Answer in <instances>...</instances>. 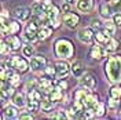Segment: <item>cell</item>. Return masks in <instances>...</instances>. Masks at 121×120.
<instances>
[{
  "label": "cell",
  "instance_id": "6da1fadb",
  "mask_svg": "<svg viewBox=\"0 0 121 120\" xmlns=\"http://www.w3.org/2000/svg\"><path fill=\"white\" fill-rule=\"evenodd\" d=\"M105 72L113 83L121 82V57H112L105 64Z\"/></svg>",
  "mask_w": 121,
  "mask_h": 120
},
{
  "label": "cell",
  "instance_id": "7a4b0ae2",
  "mask_svg": "<svg viewBox=\"0 0 121 120\" xmlns=\"http://www.w3.org/2000/svg\"><path fill=\"white\" fill-rule=\"evenodd\" d=\"M74 98H76V101L81 102L85 108H90V109H92V108L99 102L98 101V95H96L95 92H91L90 90H78V91H76Z\"/></svg>",
  "mask_w": 121,
  "mask_h": 120
},
{
  "label": "cell",
  "instance_id": "3957f363",
  "mask_svg": "<svg viewBox=\"0 0 121 120\" xmlns=\"http://www.w3.org/2000/svg\"><path fill=\"white\" fill-rule=\"evenodd\" d=\"M55 54L56 57L66 60L73 55V44L68 39H59L55 42Z\"/></svg>",
  "mask_w": 121,
  "mask_h": 120
},
{
  "label": "cell",
  "instance_id": "277c9868",
  "mask_svg": "<svg viewBox=\"0 0 121 120\" xmlns=\"http://www.w3.org/2000/svg\"><path fill=\"white\" fill-rule=\"evenodd\" d=\"M7 64L8 66H11L14 69L15 72H18V73H25V72H28V69H29L30 64H28V61L25 60L23 57H10L7 60Z\"/></svg>",
  "mask_w": 121,
  "mask_h": 120
},
{
  "label": "cell",
  "instance_id": "5b68a950",
  "mask_svg": "<svg viewBox=\"0 0 121 120\" xmlns=\"http://www.w3.org/2000/svg\"><path fill=\"white\" fill-rule=\"evenodd\" d=\"M47 17H48V22H47L48 26H51L52 29H56V28L60 26V22H62L63 17H62L60 10L56 6H52V8L47 13Z\"/></svg>",
  "mask_w": 121,
  "mask_h": 120
},
{
  "label": "cell",
  "instance_id": "8992f818",
  "mask_svg": "<svg viewBox=\"0 0 121 120\" xmlns=\"http://www.w3.org/2000/svg\"><path fill=\"white\" fill-rule=\"evenodd\" d=\"M39 29H40V25L36 22V19L35 21H30L26 25V28H25V39L28 42H30V43H35L36 40H39V37H37Z\"/></svg>",
  "mask_w": 121,
  "mask_h": 120
},
{
  "label": "cell",
  "instance_id": "52a82bcc",
  "mask_svg": "<svg viewBox=\"0 0 121 120\" xmlns=\"http://www.w3.org/2000/svg\"><path fill=\"white\" fill-rule=\"evenodd\" d=\"M30 69L33 72H40V70H44V68L47 66V58L41 54H37V55H33L30 58Z\"/></svg>",
  "mask_w": 121,
  "mask_h": 120
},
{
  "label": "cell",
  "instance_id": "ba28073f",
  "mask_svg": "<svg viewBox=\"0 0 121 120\" xmlns=\"http://www.w3.org/2000/svg\"><path fill=\"white\" fill-rule=\"evenodd\" d=\"M37 82H39V88L41 90V92L44 95H48L55 87L52 84V79H50V77H40V79H37Z\"/></svg>",
  "mask_w": 121,
  "mask_h": 120
},
{
  "label": "cell",
  "instance_id": "9c48e42d",
  "mask_svg": "<svg viewBox=\"0 0 121 120\" xmlns=\"http://www.w3.org/2000/svg\"><path fill=\"white\" fill-rule=\"evenodd\" d=\"M63 22H65V25L68 26V28H70V29H74V28H77V25H78V22H80V17L76 14V13H65L63 14Z\"/></svg>",
  "mask_w": 121,
  "mask_h": 120
},
{
  "label": "cell",
  "instance_id": "30bf717a",
  "mask_svg": "<svg viewBox=\"0 0 121 120\" xmlns=\"http://www.w3.org/2000/svg\"><path fill=\"white\" fill-rule=\"evenodd\" d=\"M77 37H78V40H80L81 43L90 44L91 42L95 39V35H94V32H92V28H83V29L78 30Z\"/></svg>",
  "mask_w": 121,
  "mask_h": 120
},
{
  "label": "cell",
  "instance_id": "8fae6325",
  "mask_svg": "<svg viewBox=\"0 0 121 120\" xmlns=\"http://www.w3.org/2000/svg\"><path fill=\"white\" fill-rule=\"evenodd\" d=\"M14 14H15V17H17V18H18L21 22H26V21H29L30 15H33V14H32V8L23 7V6L15 7Z\"/></svg>",
  "mask_w": 121,
  "mask_h": 120
},
{
  "label": "cell",
  "instance_id": "7c38bea8",
  "mask_svg": "<svg viewBox=\"0 0 121 120\" xmlns=\"http://www.w3.org/2000/svg\"><path fill=\"white\" fill-rule=\"evenodd\" d=\"M106 54H107V50H106L105 46H102V44L92 46V48H91V51H90L91 58H92V60H96V61L103 60Z\"/></svg>",
  "mask_w": 121,
  "mask_h": 120
},
{
  "label": "cell",
  "instance_id": "4fadbf2b",
  "mask_svg": "<svg viewBox=\"0 0 121 120\" xmlns=\"http://www.w3.org/2000/svg\"><path fill=\"white\" fill-rule=\"evenodd\" d=\"M47 97L50 98L51 101H54V102H66V94H65V90H62V88L58 87V86H55L54 90L51 91Z\"/></svg>",
  "mask_w": 121,
  "mask_h": 120
},
{
  "label": "cell",
  "instance_id": "5bb4252c",
  "mask_svg": "<svg viewBox=\"0 0 121 120\" xmlns=\"http://www.w3.org/2000/svg\"><path fill=\"white\" fill-rule=\"evenodd\" d=\"M55 70H56V79H63V77H66L69 75L70 66L65 61H58L55 64Z\"/></svg>",
  "mask_w": 121,
  "mask_h": 120
},
{
  "label": "cell",
  "instance_id": "9a60e30c",
  "mask_svg": "<svg viewBox=\"0 0 121 120\" xmlns=\"http://www.w3.org/2000/svg\"><path fill=\"white\" fill-rule=\"evenodd\" d=\"M80 84L85 88H94L95 87V77L90 72H84V75L80 77Z\"/></svg>",
  "mask_w": 121,
  "mask_h": 120
},
{
  "label": "cell",
  "instance_id": "2e32d148",
  "mask_svg": "<svg viewBox=\"0 0 121 120\" xmlns=\"http://www.w3.org/2000/svg\"><path fill=\"white\" fill-rule=\"evenodd\" d=\"M76 4H77L78 11L87 14V13H90L91 10H92V7H94V0H78Z\"/></svg>",
  "mask_w": 121,
  "mask_h": 120
},
{
  "label": "cell",
  "instance_id": "e0dca14e",
  "mask_svg": "<svg viewBox=\"0 0 121 120\" xmlns=\"http://www.w3.org/2000/svg\"><path fill=\"white\" fill-rule=\"evenodd\" d=\"M70 72L73 73L74 77H81L84 75V65L81 61H74L73 64H72V66H70Z\"/></svg>",
  "mask_w": 121,
  "mask_h": 120
},
{
  "label": "cell",
  "instance_id": "ac0fdd59",
  "mask_svg": "<svg viewBox=\"0 0 121 120\" xmlns=\"http://www.w3.org/2000/svg\"><path fill=\"white\" fill-rule=\"evenodd\" d=\"M51 35H52V28L48 26V25H43V26H40V29H39V32H37V37H39L40 42L47 40Z\"/></svg>",
  "mask_w": 121,
  "mask_h": 120
},
{
  "label": "cell",
  "instance_id": "d6986e66",
  "mask_svg": "<svg viewBox=\"0 0 121 120\" xmlns=\"http://www.w3.org/2000/svg\"><path fill=\"white\" fill-rule=\"evenodd\" d=\"M6 42L8 43L10 46V48H11V51H18L19 50V47H21V40L18 36H15V35H10L6 37Z\"/></svg>",
  "mask_w": 121,
  "mask_h": 120
},
{
  "label": "cell",
  "instance_id": "ffe728a7",
  "mask_svg": "<svg viewBox=\"0 0 121 120\" xmlns=\"http://www.w3.org/2000/svg\"><path fill=\"white\" fill-rule=\"evenodd\" d=\"M110 37H112V36L106 35L103 30H96V33H95V40H96V43H98V44H102V46L107 44V42L110 40Z\"/></svg>",
  "mask_w": 121,
  "mask_h": 120
},
{
  "label": "cell",
  "instance_id": "44dd1931",
  "mask_svg": "<svg viewBox=\"0 0 121 120\" xmlns=\"http://www.w3.org/2000/svg\"><path fill=\"white\" fill-rule=\"evenodd\" d=\"M54 106H55V102L51 101L50 98H44V99H41V111H43L44 113L52 112Z\"/></svg>",
  "mask_w": 121,
  "mask_h": 120
},
{
  "label": "cell",
  "instance_id": "7402d4cb",
  "mask_svg": "<svg viewBox=\"0 0 121 120\" xmlns=\"http://www.w3.org/2000/svg\"><path fill=\"white\" fill-rule=\"evenodd\" d=\"M40 108H41V101L28 98V109H29L30 112L36 113V112H39V109H40Z\"/></svg>",
  "mask_w": 121,
  "mask_h": 120
},
{
  "label": "cell",
  "instance_id": "603a6c76",
  "mask_svg": "<svg viewBox=\"0 0 121 120\" xmlns=\"http://www.w3.org/2000/svg\"><path fill=\"white\" fill-rule=\"evenodd\" d=\"M99 13H100L102 17H105V18L109 19V18H110V15H112V13H113V8H112L110 4L103 3V4H100V6H99Z\"/></svg>",
  "mask_w": 121,
  "mask_h": 120
},
{
  "label": "cell",
  "instance_id": "cb8c5ba5",
  "mask_svg": "<svg viewBox=\"0 0 121 120\" xmlns=\"http://www.w3.org/2000/svg\"><path fill=\"white\" fill-rule=\"evenodd\" d=\"M8 26V32H10V35H17V33H19V30H21V23H19V19L18 21H10L7 23Z\"/></svg>",
  "mask_w": 121,
  "mask_h": 120
},
{
  "label": "cell",
  "instance_id": "d4e9b609",
  "mask_svg": "<svg viewBox=\"0 0 121 120\" xmlns=\"http://www.w3.org/2000/svg\"><path fill=\"white\" fill-rule=\"evenodd\" d=\"M116 23L113 22V21H106L105 22V26H103V32H105L106 35H109V36H113L114 33H116Z\"/></svg>",
  "mask_w": 121,
  "mask_h": 120
},
{
  "label": "cell",
  "instance_id": "484cf974",
  "mask_svg": "<svg viewBox=\"0 0 121 120\" xmlns=\"http://www.w3.org/2000/svg\"><path fill=\"white\" fill-rule=\"evenodd\" d=\"M4 117H6V119L19 117V116H18V112H17V108H15V106H6V108H4Z\"/></svg>",
  "mask_w": 121,
  "mask_h": 120
},
{
  "label": "cell",
  "instance_id": "4316f807",
  "mask_svg": "<svg viewBox=\"0 0 121 120\" xmlns=\"http://www.w3.org/2000/svg\"><path fill=\"white\" fill-rule=\"evenodd\" d=\"M13 102H14L15 106L22 108L25 105V95H23L22 92H15L14 95H13Z\"/></svg>",
  "mask_w": 121,
  "mask_h": 120
},
{
  "label": "cell",
  "instance_id": "83f0119b",
  "mask_svg": "<svg viewBox=\"0 0 121 120\" xmlns=\"http://www.w3.org/2000/svg\"><path fill=\"white\" fill-rule=\"evenodd\" d=\"M107 53H114L117 48H118V40H116L114 37H110V40L107 42V44L105 46Z\"/></svg>",
  "mask_w": 121,
  "mask_h": 120
},
{
  "label": "cell",
  "instance_id": "f1b7e54d",
  "mask_svg": "<svg viewBox=\"0 0 121 120\" xmlns=\"http://www.w3.org/2000/svg\"><path fill=\"white\" fill-rule=\"evenodd\" d=\"M105 109H106V105L103 104V102H100V101L92 108V111H94V113H95V116H103V115H105Z\"/></svg>",
  "mask_w": 121,
  "mask_h": 120
},
{
  "label": "cell",
  "instance_id": "f546056e",
  "mask_svg": "<svg viewBox=\"0 0 121 120\" xmlns=\"http://www.w3.org/2000/svg\"><path fill=\"white\" fill-rule=\"evenodd\" d=\"M118 106H120V99L110 97L109 102H107V109H109V111H112V112H114V111H117V109H118Z\"/></svg>",
  "mask_w": 121,
  "mask_h": 120
},
{
  "label": "cell",
  "instance_id": "4dcf8cb0",
  "mask_svg": "<svg viewBox=\"0 0 121 120\" xmlns=\"http://www.w3.org/2000/svg\"><path fill=\"white\" fill-rule=\"evenodd\" d=\"M44 75L47 76V77H50V79H55L56 77V70H55V65H47V66L44 68Z\"/></svg>",
  "mask_w": 121,
  "mask_h": 120
},
{
  "label": "cell",
  "instance_id": "1f68e13d",
  "mask_svg": "<svg viewBox=\"0 0 121 120\" xmlns=\"http://www.w3.org/2000/svg\"><path fill=\"white\" fill-rule=\"evenodd\" d=\"M109 95L113 98H117V99H120L121 98V87L120 86H113L110 90H109Z\"/></svg>",
  "mask_w": 121,
  "mask_h": 120
},
{
  "label": "cell",
  "instance_id": "d6a6232c",
  "mask_svg": "<svg viewBox=\"0 0 121 120\" xmlns=\"http://www.w3.org/2000/svg\"><path fill=\"white\" fill-rule=\"evenodd\" d=\"M22 53H23V55H25V57H29V58H32V57L35 55V48H33V46L26 44V46H23Z\"/></svg>",
  "mask_w": 121,
  "mask_h": 120
},
{
  "label": "cell",
  "instance_id": "836d02e7",
  "mask_svg": "<svg viewBox=\"0 0 121 120\" xmlns=\"http://www.w3.org/2000/svg\"><path fill=\"white\" fill-rule=\"evenodd\" d=\"M40 6H41V10L44 11V13H48L51 8H52V1L51 0H41L40 1Z\"/></svg>",
  "mask_w": 121,
  "mask_h": 120
},
{
  "label": "cell",
  "instance_id": "e575fe53",
  "mask_svg": "<svg viewBox=\"0 0 121 120\" xmlns=\"http://www.w3.org/2000/svg\"><path fill=\"white\" fill-rule=\"evenodd\" d=\"M8 82H10V86H11V87H14V88H18V87H19V84H21V77H19L18 75H15V73H14V76H13V77H11Z\"/></svg>",
  "mask_w": 121,
  "mask_h": 120
},
{
  "label": "cell",
  "instance_id": "d590c367",
  "mask_svg": "<svg viewBox=\"0 0 121 120\" xmlns=\"http://www.w3.org/2000/svg\"><path fill=\"white\" fill-rule=\"evenodd\" d=\"M50 116L52 119H68L69 117V115L65 111H58V112H55V113H51Z\"/></svg>",
  "mask_w": 121,
  "mask_h": 120
},
{
  "label": "cell",
  "instance_id": "8d00e7d4",
  "mask_svg": "<svg viewBox=\"0 0 121 120\" xmlns=\"http://www.w3.org/2000/svg\"><path fill=\"white\" fill-rule=\"evenodd\" d=\"M110 6L113 8V13H121V0H113V1H110Z\"/></svg>",
  "mask_w": 121,
  "mask_h": 120
},
{
  "label": "cell",
  "instance_id": "74e56055",
  "mask_svg": "<svg viewBox=\"0 0 121 120\" xmlns=\"http://www.w3.org/2000/svg\"><path fill=\"white\" fill-rule=\"evenodd\" d=\"M103 26H105V25H102V22H100L99 19H96V18H94V19L91 21V28L94 30H100Z\"/></svg>",
  "mask_w": 121,
  "mask_h": 120
},
{
  "label": "cell",
  "instance_id": "f35d334b",
  "mask_svg": "<svg viewBox=\"0 0 121 120\" xmlns=\"http://www.w3.org/2000/svg\"><path fill=\"white\" fill-rule=\"evenodd\" d=\"M10 51H11V48H10L8 43L6 40H3V42H1V57H6Z\"/></svg>",
  "mask_w": 121,
  "mask_h": 120
},
{
  "label": "cell",
  "instance_id": "ab89813d",
  "mask_svg": "<svg viewBox=\"0 0 121 120\" xmlns=\"http://www.w3.org/2000/svg\"><path fill=\"white\" fill-rule=\"evenodd\" d=\"M55 84L58 86V87H60L62 90H68V87H69V84L66 80H62V79H56V82H55Z\"/></svg>",
  "mask_w": 121,
  "mask_h": 120
},
{
  "label": "cell",
  "instance_id": "60d3db41",
  "mask_svg": "<svg viewBox=\"0 0 121 120\" xmlns=\"http://www.w3.org/2000/svg\"><path fill=\"white\" fill-rule=\"evenodd\" d=\"M113 22L117 25V26H121V13H117V14L113 17Z\"/></svg>",
  "mask_w": 121,
  "mask_h": 120
},
{
  "label": "cell",
  "instance_id": "b9f144b4",
  "mask_svg": "<svg viewBox=\"0 0 121 120\" xmlns=\"http://www.w3.org/2000/svg\"><path fill=\"white\" fill-rule=\"evenodd\" d=\"M19 119H21V120H25V119H33V115L30 113V111H29V112H23V113H21V115H19Z\"/></svg>",
  "mask_w": 121,
  "mask_h": 120
},
{
  "label": "cell",
  "instance_id": "7bdbcfd3",
  "mask_svg": "<svg viewBox=\"0 0 121 120\" xmlns=\"http://www.w3.org/2000/svg\"><path fill=\"white\" fill-rule=\"evenodd\" d=\"M8 18V13L7 10H3L1 11V22H6V19Z\"/></svg>",
  "mask_w": 121,
  "mask_h": 120
},
{
  "label": "cell",
  "instance_id": "ee69618b",
  "mask_svg": "<svg viewBox=\"0 0 121 120\" xmlns=\"http://www.w3.org/2000/svg\"><path fill=\"white\" fill-rule=\"evenodd\" d=\"M69 7H70V3H68V1L62 6V11H63V14H65V13H69Z\"/></svg>",
  "mask_w": 121,
  "mask_h": 120
},
{
  "label": "cell",
  "instance_id": "f6af8a7d",
  "mask_svg": "<svg viewBox=\"0 0 121 120\" xmlns=\"http://www.w3.org/2000/svg\"><path fill=\"white\" fill-rule=\"evenodd\" d=\"M66 1H68V3H70V4H74V3H77V1H78V0H66Z\"/></svg>",
  "mask_w": 121,
  "mask_h": 120
},
{
  "label": "cell",
  "instance_id": "bcb514c9",
  "mask_svg": "<svg viewBox=\"0 0 121 120\" xmlns=\"http://www.w3.org/2000/svg\"><path fill=\"white\" fill-rule=\"evenodd\" d=\"M107 1H113V0H107Z\"/></svg>",
  "mask_w": 121,
  "mask_h": 120
},
{
  "label": "cell",
  "instance_id": "7dc6e473",
  "mask_svg": "<svg viewBox=\"0 0 121 120\" xmlns=\"http://www.w3.org/2000/svg\"><path fill=\"white\" fill-rule=\"evenodd\" d=\"M36 1H40V0H36Z\"/></svg>",
  "mask_w": 121,
  "mask_h": 120
},
{
  "label": "cell",
  "instance_id": "c3c4849f",
  "mask_svg": "<svg viewBox=\"0 0 121 120\" xmlns=\"http://www.w3.org/2000/svg\"><path fill=\"white\" fill-rule=\"evenodd\" d=\"M120 115H121V111H120Z\"/></svg>",
  "mask_w": 121,
  "mask_h": 120
}]
</instances>
